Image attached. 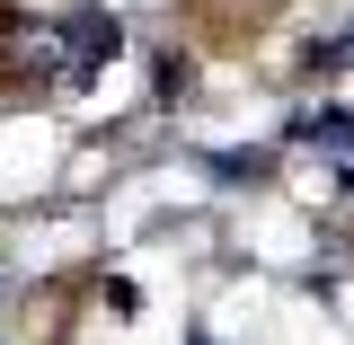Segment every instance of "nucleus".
Instances as JSON below:
<instances>
[{
	"label": "nucleus",
	"mask_w": 354,
	"mask_h": 345,
	"mask_svg": "<svg viewBox=\"0 0 354 345\" xmlns=\"http://www.w3.org/2000/svg\"><path fill=\"white\" fill-rule=\"evenodd\" d=\"M292 142H319V151H354V115H346V106H328V115L292 124Z\"/></svg>",
	"instance_id": "obj_1"
},
{
	"label": "nucleus",
	"mask_w": 354,
	"mask_h": 345,
	"mask_svg": "<svg viewBox=\"0 0 354 345\" xmlns=\"http://www.w3.org/2000/svg\"><path fill=\"white\" fill-rule=\"evenodd\" d=\"M71 44H80V71H88L97 53H115V18H97V9H80V18H71Z\"/></svg>",
	"instance_id": "obj_2"
}]
</instances>
